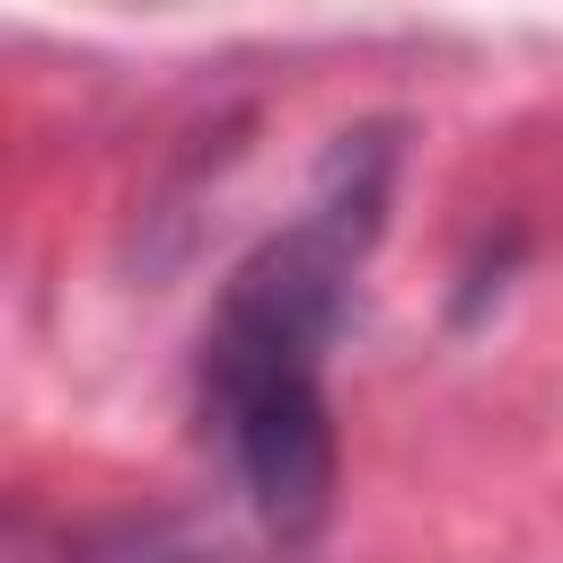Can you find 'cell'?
<instances>
[{"label": "cell", "instance_id": "6da1fadb", "mask_svg": "<svg viewBox=\"0 0 563 563\" xmlns=\"http://www.w3.org/2000/svg\"><path fill=\"white\" fill-rule=\"evenodd\" d=\"M396 141L343 132L282 238H264L211 325H202V422L229 449V475L273 545H308L334 510V405H325V343L343 334L352 273L387 211Z\"/></svg>", "mask_w": 563, "mask_h": 563}]
</instances>
